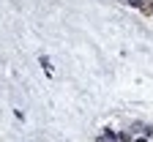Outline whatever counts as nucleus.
I'll list each match as a JSON object with an SVG mask.
<instances>
[{"label": "nucleus", "instance_id": "f257e3e1", "mask_svg": "<svg viewBox=\"0 0 153 142\" xmlns=\"http://www.w3.org/2000/svg\"><path fill=\"white\" fill-rule=\"evenodd\" d=\"M101 142H118V137L112 131H101Z\"/></svg>", "mask_w": 153, "mask_h": 142}]
</instances>
